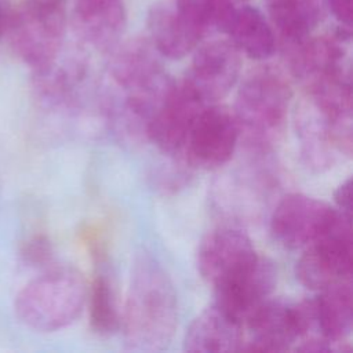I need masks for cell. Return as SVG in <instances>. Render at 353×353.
<instances>
[{
    "mask_svg": "<svg viewBox=\"0 0 353 353\" xmlns=\"http://www.w3.org/2000/svg\"><path fill=\"white\" fill-rule=\"evenodd\" d=\"M178 325V298L164 268L148 252L135 256L121 327L134 350H163Z\"/></svg>",
    "mask_w": 353,
    "mask_h": 353,
    "instance_id": "cell-1",
    "label": "cell"
},
{
    "mask_svg": "<svg viewBox=\"0 0 353 353\" xmlns=\"http://www.w3.org/2000/svg\"><path fill=\"white\" fill-rule=\"evenodd\" d=\"M291 99L290 81L276 68H258L243 80L233 113L240 138L251 150L266 153L280 139Z\"/></svg>",
    "mask_w": 353,
    "mask_h": 353,
    "instance_id": "cell-2",
    "label": "cell"
},
{
    "mask_svg": "<svg viewBox=\"0 0 353 353\" xmlns=\"http://www.w3.org/2000/svg\"><path fill=\"white\" fill-rule=\"evenodd\" d=\"M83 274L70 266H57L30 280L15 296L18 320L30 330L54 332L70 325L87 301Z\"/></svg>",
    "mask_w": 353,
    "mask_h": 353,
    "instance_id": "cell-3",
    "label": "cell"
},
{
    "mask_svg": "<svg viewBox=\"0 0 353 353\" xmlns=\"http://www.w3.org/2000/svg\"><path fill=\"white\" fill-rule=\"evenodd\" d=\"M65 0H25L11 17V43L34 72L51 66L65 34Z\"/></svg>",
    "mask_w": 353,
    "mask_h": 353,
    "instance_id": "cell-4",
    "label": "cell"
},
{
    "mask_svg": "<svg viewBox=\"0 0 353 353\" xmlns=\"http://www.w3.org/2000/svg\"><path fill=\"white\" fill-rule=\"evenodd\" d=\"M316 323L314 301L285 302L266 299L245 320L250 341L241 352H285Z\"/></svg>",
    "mask_w": 353,
    "mask_h": 353,
    "instance_id": "cell-5",
    "label": "cell"
},
{
    "mask_svg": "<svg viewBox=\"0 0 353 353\" xmlns=\"http://www.w3.org/2000/svg\"><path fill=\"white\" fill-rule=\"evenodd\" d=\"M352 216L341 212L323 236L305 247L295 274L306 288L320 291L336 281L352 279Z\"/></svg>",
    "mask_w": 353,
    "mask_h": 353,
    "instance_id": "cell-6",
    "label": "cell"
},
{
    "mask_svg": "<svg viewBox=\"0 0 353 353\" xmlns=\"http://www.w3.org/2000/svg\"><path fill=\"white\" fill-rule=\"evenodd\" d=\"M296 135L305 164L323 171L330 168L338 154H352V121H338L303 95L295 110Z\"/></svg>",
    "mask_w": 353,
    "mask_h": 353,
    "instance_id": "cell-7",
    "label": "cell"
},
{
    "mask_svg": "<svg viewBox=\"0 0 353 353\" xmlns=\"http://www.w3.org/2000/svg\"><path fill=\"white\" fill-rule=\"evenodd\" d=\"M240 128L233 110L225 105H205L196 117L181 152L189 167L215 170L233 156Z\"/></svg>",
    "mask_w": 353,
    "mask_h": 353,
    "instance_id": "cell-8",
    "label": "cell"
},
{
    "mask_svg": "<svg viewBox=\"0 0 353 353\" xmlns=\"http://www.w3.org/2000/svg\"><path fill=\"white\" fill-rule=\"evenodd\" d=\"M341 211L303 193H290L274 207L270 216L273 237L285 248H305L323 236Z\"/></svg>",
    "mask_w": 353,
    "mask_h": 353,
    "instance_id": "cell-9",
    "label": "cell"
},
{
    "mask_svg": "<svg viewBox=\"0 0 353 353\" xmlns=\"http://www.w3.org/2000/svg\"><path fill=\"white\" fill-rule=\"evenodd\" d=\"M205 105L185 80H174L153 112L145 138L163 153L181 154L189 131Z\"/></svg>",
    "mask_w": 353,
    "mask_h": 353,
    "instance_id": "cell-10",
    "label": "cell"
},
{
    "mask_svg": "<svg viewBox=\"0 0 353 353\" xmlns=\"http://www.w3.org/2000/svg\"><path fill=\"white\" fill-rule=\"evenodd\" d=\"M194 50L183 80L204 103H216L230 92L239 80L240 51L230 40H212Z\"/></svg>",
    "mask_w": 353,
    "mask_h": 353,
    "instance_id": "cell-11",
    "label": "cell"
},
{
    "mask_svg": "<svg viewBox=\"0 0 353 353\" xmlns=\"http://www.w3.org/2000/svg\"><path fill=\"white\" fill-rule=\"evenodd\" d=\"M256 258L250 237L239 229L225 226L203 237L197 250V268L201 277L215 287L250 268Z\"/></svg>",
    "mask_w": 353,
    "mask_h": 353,
    "instance_id": "cell-12",
    "label": "cell"
},
{
    "mask_svg": "<svg viewBox=\"0 0 353 353\" xmlns=\"http://www.w3.org/2000/svg\"><path fill=\"white\" fill-rule=\"evenodd\" d=\"M276 281L277 270L273 262L258 255L250 268L214 287V305L244 324L252 312L269 298Z\"/></svg>",
    "mask_w": 353,
    "mask_h": 353,
    "instance_id": "cell-13",
    "label": "cell"
},
{
    "mask_svg": "<svg viewBox=\"0 0 353 353\" xmlns=\"http://www.w3.org/2000/svg\"><path fill=\"white\" fill-rule=\"evenodd\" d=\"M343 43L336 34L307 36L295 41H284V54L290 72L306 88L323 79L347 70L343 63Z\"/></svg>",
    "mask_w": 353,
    "mask_h": 353,
    "instance_id": "cell-14",
    "label": "cell"
},
{
    "mask_svg": "<svg viewBox=\"0 0 353 353\" xmlns=\"http://www.w3.org/2000/svg\"><path fill=\"white\" fill-rule=\"evenodd\" d=\"M150 41L160 55L179 59L192 52L203 39L199 30L183 17L175 0L154 3L148 14Z\"/></svg>",
    "mask_w": 353,
    "mask_h": 353,
    "instance_id": "cell-15",
    "label": "cell"
},
{
    "mask_svg": "<svg viewBox=\"0 0 353 353\" xmlns=\"http://www.w3.org/2000/svg\"><path fill=\"white\" fill-rule=\"evenodd\" d=\"M243 345V324L216 305L194 317L183 338L185 350L199 353L241 352Z\"/></svg>",
    "mask_w": 353,
    "mask_h": 353,
    "instance_id": "cell-16",
    "label": "cell"
},
{
    "mask_svg": "<svg viewBox=\"0 0 353 353\" xmlns=\"http://www.w3.org/2000/svg\"><path fill=\"white\" fill-rule=\"evenodd\" d=\"M74 22L87 43L108 50L119 41L125 29L124 3L123 0H76Z\"/></svg>",
    "mask_w": 353,
    "mask_h": 353,
    "instance_id": "cell-17",
    "label": "cell"
},
{
    "mask_svg": "<svg viewBox=\"0 0 353 353\" xmlns=\"http://www.w3.org/2000/svg\"><path fill=\"white\" fill-rule=\"evenodd\" d=\"M316 324L321 336L343 342L353 328V285L352 279L336 281L323 290L314 299Z\"/></svg>",
    "mask_w": 353,
    "mask_h": 353,
    "instance_id": "cell-18",
    "label": "cell"
},
{
    "mask_svg": "<svg viewBox=\"0 0 353 353\" xmlns=\"http://www.w3.org/2000/svg\"><path fill=\"white\" fill-rule=\"evenodd\" d=\"M225 33L240 52L256 61L268 59L276 50L270 25L259 10L250 6L234 10Z\"/></svg>",
    "mask_w": 353,
    "mask_h": 353,
    "instance_id": "cell-19",
    "label": "cell"
},
{
    "mask_svg": "<svg viewBox=\"0 0 353 353\" xmlns=\"http://www.w3.org/2000/svg\"><path fill=\"white\" fill-rule=\"evenodd\" d=\"M272 23L283 41H295L310 36L324 15V0H269Z\"/></svg>",
    "mask_w": 353,
    "mask_h": 353,
    "instance_id": "cell-20",
    "label": "cell"
},
{
    "mask_svg": "<svg viewBox=\"0 0 353 353\" xmlns=\"http://www.w3.org/2000/svg\"><path fill=\"white\" fill-rule=\"evenodd\" d=\"M90 327L98 335H110L120 325V316L116 303L113 285L106 274H98L87 292Z\"/></svg>",
    "mask_w": 353,
    "mask_h": 353,
    "instance_id": "cell-21",
    "label": "cell"
},
{
    "mask_svg": "<svg viewBox=\"0 0 353 353\" xmlns=\"http://www.w3.org/2000/svg\"><path fill=\"white\" fill-rule=\"evenodd\" d=\"M327 3L332 15L336 18L341 26L350 29L353 15L352 0H327Z\"/></svg>",
    "mask_w": 353,
    "mask_h": 353,
    "instance_id": "cell-22",
    "label": "cell"
},
{
    "mask_svg": "<svg viewBox=\"0 0 353 353\" xmlns=\"http://www.w3.org/2000/svg\"><path fill=\"white\" fill-rule=\"evenodd\" d=\"M334 200L338 205V210L347 215L352 216V179L347 178L343 183L338 186V189L334 193Z\"/></svg>",
    "mask_w": 353,
    "mask_h": 353,
    "instance_id": "cell-23",
    "label": "cell"
},
{
    "mask_svg": "<svg viewBox=\"0 0 353 353\" xmlns=\"http://www.w3.org/2000/svg\"><path fill=\"white\" fill-rule=\"evenodd\" d=\"M30 262H46L51 256V248L48 241L44 237H36L29 243V247L25 252Z\"/></svg>",
    "mask_w": 353,
    "mask_h": 353,
    "instance_id": "cell-24",
    "label": "cell"
},
{
    "mask_svg": "<svg viewBox=\"0 0 353 353\" xmlns=\"http://www.w3.org/2000/svg\"><path fill=\"white\" fill-rule=\"evenodd\" d=\"M4 28H6V12H4L3 6L0 4V36H1L3 30H4Z\"/></svg>",
    "mask_w": 353,
    "mask_h": 353,
    "instance_id": "cell-25",
    "label": "cell"
}]
</instances>
